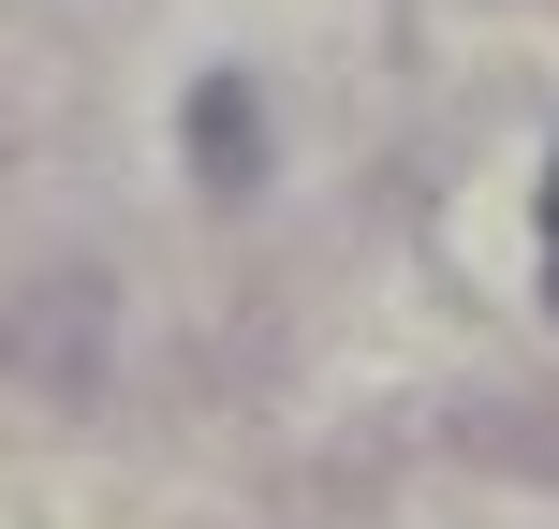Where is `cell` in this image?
<instances>
[{
    "label": "cell",
    "mask_w": 559,
    "mask_h": 529,
    "mask_svg": "<svg viewBox=\"0 0 559 529\" xmlns=\"http://www.w3.org/2000/svg\"><path fill=\"white\" fill-rule=\"evenodd\" d=\"M545 251H559V163H545Z\"/></svg>",
    "instance_id": "cell-1"
}]
</instances>
